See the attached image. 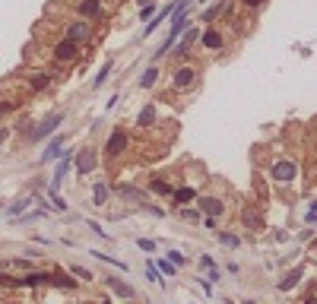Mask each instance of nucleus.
<instances>
[{"label": "nucleus", "mask_w": 317, "mask_h": 304, "mask_svg": "<svg viewBox=\"0 0 317 304\" xmlns=\"http://www.w3.org/2000/svg\"><path fill=\"white\" fill-rule=\"evenodd\" d=\"M60 124H64V114H60V111H51L45 120H38V127H35V130H29V140H35V143H38V140H48V137H51L54 130H57Z\"/></svg>", "instance_id": "f257e3e1"}, {"label": "nucleus", "mask_w": 317, "mask_h": 304, "mask_svg": "<svg viewBox=\"0 0 317 304\" xmlns=\"http://www.w3.org/2000/svg\"><path fill=\"white\" fill-rule=\"evenodd\" d=\"M269 178L279 181V184H289V181L298 178V165H295L292 159H279V162H273V168H269Z\"/></svg>", "instance_id": "f03ea898"}, {"label": "nucleus", "mask_w": 317, "mask_h": 304, "mask_svg": "<svg viewBox=\"0 0 317 304\" xmlns=\"http://www.w3.org/2000/svg\"><path fill=\"white\" fill-rule=\"evenodd\" d=\"M51 54H54V60H57V64H73V60L79 57V45L70 42V38H60V42H54Z\"/></svg>", "instance_id": "7ed1b4c3"}, {"label": "nucleus", "mask_w": 317, "mask_h": 304, "mask_svg": "<svg viewBox=\"0 0 317 304\" xmlns=\"http://www.w3.org/2000/svg\"><path fill=\"white\" fill-rule=\"evenodd\" d=\"M64 38H70V42H89L92 38V25H89V19H76V23H70L64 29Z\"/></svg>", "instance_id": "20e7f679"}, {"label": "nucleus", "mask_w": 317, "mask_h": 304, "mask_svg": "<svg viewBox=\"0 0 317 304\" xmlns=\"http://www.w3.org/2000/svg\"><path fill=\"white\" fill-rule=\"evenodd\" d=\"M127 146H130V137H127L124 130H114L111 137H108V143H105L108 159H118V155H124V152H127Z\"/></svg>", "instance_id": "39448f33"}, {"label": "nucleus", "mask_w": 317, "mask_h": 304, "mask_svg": "<svg viewBox=\"0 0 317 304\" xmlns=\"http://www.w3.org/2000/svg\"><path fill=\"white\" fill-rule=\"evenodd\" d=\"M96 165H98V155H96L92 146H86V149L76 152V171H79V178H86L89 171H96Z\"/></svg>", "instance_id": "423d86ee"}, {"label": "nucleus", "mask_w": 317, "mask_h": 304, "mask_svg": "<svg viewBox=\"0 0 317 304\" xmlns=\"http://www.w3.org/2000/svg\"><path fill=\"white\" fill-rule=\"evenodd\" d=\"M48 279H51L48 269H29L19 282H23V288H42V285H48Z\"/></svg>", "instance_id": "0eeeda50"}, {"label": "nucleus", "mask_w": 317, "mask_h": 304, "mask_svg": "<svg viewBox=\"0 0 317 304\" xmlns=\"http://www.w3.org/2000/svg\"><path fill=\"white\" fill-rule=\"evenodd\" d=\"M48 285H54V288H64V292H76L79 279H70V273H64V269H54V273H51V279H48Z\"/></svg>", "instance_id": "6e6552de"}, {"label": "nucleus", "mask_w": 317, "mask_h": 304, "mask_svg": "<svg viewBox=\"0 0 317 304\" xmlns=\"http://www.w3.org/2000/svg\"><path fill=\"white\" fill-rule=\"evenodd\" d=\"M197 83V70H194V67H178V70H174V89H191V86Z\"/></svg>", "instance_id": "1a4fd4ad"}, {"label": "nucleus", "mask_w": 317, "mask_h": 304, "mask_svg": "<svg viewBox=\"0 0 317 304\" xmlns=\"http://www.w3.org/2000/svg\"><path fill=\"white\" fill-rule=\"evenodd\" d=\"M200 42H203L206 51H219L222 45H225V38H222L219 29H206V32H200Z\"/></svg>", "instance_id": "9d476101"}, {"label": "nucleus", "mask_w": 317, "mask_h": 304, "mask_svg": "<svg viewBox=\"0 0 317 304\" xmlns=\"http://www.w3.org/2000/svg\"><path fill=\"white\" fill-rule=\"evenodd\" d=\"M200 212H206V215H222L225 212V203L222 200H216V197H200Z\"/></svg>", "instance_id": "9b49d317"}, {"label": "nucleus", "mask_w": 317, "mask_h": 304, "mask_svg": "<svg viewBox=\"0 0 317 304\" xmlns=\"http://www.w3.org/2000/svg\"><path fill=\"white\" fill-rule=\"evenodd\" d=\"M25 83H29L35 92H42V89H48V86H51V73L48 70H35V73L25 76Z\"/></svg>", "instance_id": "f8f14e48"}, {"label": "nucleus", "mask_w": 317, "mask_h": 304, "mask_svg": "<svg viewBox=\"0 0 317 304\" xmlns=\"http://www.w3.org/2000/svg\"><path fill=\"white\" fill-rule=\"evenodd\" d=\"M79 16L83 19H98L102 16V0H79Z\"/></svg>", "instance_id": "ddd939ff"}, {"label": "nucleus", "mask_w": 317, "mask_h": 304, "mask_svg": "<svg viewBox=\"0 0 317 304\" xmlns=\"http://www.w3.org/2000/svg\"><path fill=\"white\" fill-rule=\"evenodd\" d=\"M70 155H73V152H64V159L57 162V168H54V181H51V190H57L60 181L67 178V171H70Z\"/></svg>", "instance_id": "4468645a"}, {"label": "nucleus", "mask_w": 317, "mask_h": 304, "mask_svg": "<svg viewBox=\"0 0 317 304\" xmlns=\"http://www.w3.org/2000/svg\"><path fill=\"white\" fill-rule=\"evenodd\" d=\"M114 193H118V197H127V200H137L140 206H146V193L137 190V187H130V184H118V187H114Z\"/></svg>", "instance_id": "2eb2a0df"}, {"label": "nucleus", "mask_w": 317, "mask_h": 304, "mask_svg": "<svg viewBox=\"0 0 317 304\" xmlns=\"http://www.w3.org/2000/svg\"><path fill=\"white\" fill-rule=\"evenodd\" d=\"M60 149H64V137H54L51 143H48V149L42 152V159H38V162H42V165H48V162H54V159L60 155Z\"/></svg>", "instance_id": "dca6fc26"}, {"label": "nucleus", "mask_w": 317, "mask_h": 304, "mask_svg": "<svg viewBox=\"0 0 317 304\" xmlns=\"http://www.w3.org/2000/svg\"><path fill=\"white\" fill-rule=\"evenodd\" d=\"M178 38H181V45H178L181 51H178V54H187V51L194 48V42H197V38H200V29H197V25H191V32H181Z\"/></svg>", "instance_id": "f3484780"}, {"label": "nucleus", "mask_w": 317, "mask_h": 304, "mask_svg": "<svg viewBox=\"0 0 317 304\" xmlns=\"http://www.w3.org/2000/svg\"><path fill=\"white\" fill-rule=\"evenodd\" d=\"M171 200H174V206H187V203L197 200V190H194V187H178V190L171 193Z\"/></svg>", "instance_id": "a211bd4d"}, {"label": "nucleus", "mask_w": 317, "mask_h": 304, "mask_svg": "<svg viewBox=\"0 0 317 304\" xmlns=\"http://www.w3.org/2000/svg\"><path fill=\"white\" fill-rule=\"evenodd\" d=\"M108 288H111V292H114V295H118V298H133V295H137V292H133V288H130V285H127V282H121V279H114V276H111V279H108Z\"/></svg>", "instance_id": "6ab92c4d"}, {"label": "nucleus", "mask_w": 317, "mask_h": 304, "mask_svg": "<svg viewBox=\"0 0 317 304\" xmlns=\"http://www.w3.org/2000/svg\"><path fill=\"white\" fill-rule=\"evenodd\" d=\"M241 222H247L254 232H264V219H260V212H254V209H241Z\"/></svg>", "instance_id": "aec40b11"}, {"label": "nucleus", "mask_w": 317, "mask_h": 304, "mask_svg": "<svg viewBox=\"0 0 317 304\" xmlns=\"http://www.w3.org/2000/svg\"><path fill=\"white\" fill-rule=\"evenodd\" d=\"M108 197H111V187H108V184H96V190H92L96 206H108Z\"/></svg>", "instance_id": "412c9836"}, {"label": "nucleus", "mask_w": 317, "mask_h": 304, "mask_svg": "<svg viewBox=\"0 0 317 304\" xmlns=\"http://www.w3.org/2000/svg\"><path fill=\"white\" fill-rule=\"evenodd\" d=\"M137 124H140V127H152V124H156V105H146L143 111H140Z\"/></svg>", "instance_id": "4be33fe9"}, {"label": "nucleus", "mask_w": 317, "mask_h": 304, "mask_svg": "<svg viewBox=\"0 0 317 304\" xmlns=\"http://www.w3.org/2000/svg\"><path fill=\"white\" fill-rule=\"evenodd\" d=\"M301 276H305V269H301V266H295V269H292V273H289V276H286V279H282V282H279V292H289V288H292V285H295V282H298V279H301Z\"/></svg>", "instance_id": "5701e85b"}, {"label": "nucleus", "mask_w": 317, "mask_h": 304, "mask_svg": "<svg viewBox=\"0 0 317 304\" xmlns=\"http://www.w3.org/2000/svg\"><path fill=\"white\" fill-rule=\"evenodd\" d=\"M152 193H162V197H171V193H174V187L171 184H168V181H162V178H152Z\"/></svg>", "instance_id": "b1692460"}, {"label": "nucleus", "mask_w": 317, "mask_h": 304, "mask_svg": "<svg viewBox=\"0 0 317 304\" xmlns=\"http://www.w3.org/2000/svg\"><path fill=\"white\" fill-rule=\"evenodd\" d=\"M156 79H159V67L152 64L149 70L143 73V79H140V89H149V86H156Z\"/></svg>", "instance_id": "393cba45"}, {"label": "nucleus", "mask_w": 317, "mask_h": 304, "mask_svg": "<svg viewBox=\"0 0 317 304\" xmlns=\"http://www.w3.org/2000/svg\"><path fill=\"white\" fill-rule=\"evenodd\" d=\"M0 288H23V282H19L16 276H10V273L0 269Z\"/></svg>", "instance_id": "a878e982"}, {"label": "nucleus", "mask_w": 317, "mask_h": 304, "mask_svg": "<svg viewBox=\"0 0 317 304\" xmlns=\"http://www.w3.org/2000/svg\"><path fill=\"white\" fill-rule=\"evenodd\" d=\"M174 209H178V215L184 222H200V212H197V209H191V206H174Z\"/></svg>", "instance_id": "bb28decb"}, {"label": "nucleus", "mask_w": 317, "mask_h": 304, "mask_svg": "<svg viewBox=\"0 0 317 304\" xmlns=\"http://www.w3.org/2000/svg\"><path fill=\"white\" fill-rule=\"evenodd\" d=\"M25 206H29V200H16L10 209H6V215H10V219H19V215L25 212Z\"/></svg>", "instance_id": "cd10ccee"}, {"label": "nucleus", "mask_w": 317, "mask_h": 304, "mask_svg": "<svg viewBox=\"0 0 317 304\" xmlns=\"http://www.w3.org/2000/svg\"><path fill=\"white\" fill-rule=\"evenodd\" d=\"M19 108V101L16 98H0V117H6V114H13Z\"/></svg>", "instance_id": "c85d7f7f"}, {"label": "nucleus", "mask_w": 317, "mask_h": 304, "mask_svg": "<svg viewBox=\"0 0 317 304\" xmlns=\"http://www.w3.org/2000/svg\"><path fill=\"white\" fill-rule=\"evenodd\" d=\"M222 10H225V3H216V6H206V10H203V23H213V19L219 16Z\"/></svg>", "instance_id": "c756f323"}, {"label": "nucleus", "mask_w": 317, "mask_h": 304, "mask_svg": "<svg viewBox=\"0 0 317 304\" xmlns=\"http://www.w3.org/2000/svg\"><path fill=\"white\" fill-rule=\"evenodd\" d=\"M70 273L76 276V279H83V282H92L96 276H92V269H86V266H70Z\"/></svg>", "instance_id": "7c9ffc66"}, {"label": "nucleus", "mask_w": 317, "mask_h": 304, "mask_svg": "<svg viewBox=\"0 0 317 304\" xmlns=\"http://www.w3.org/2000/svg\"><path fill=\"white\" fill-rule=\"evenodd\" d=\"M219 241L225 247H241V238H238V234H228V232H219Z\"/></svg>", "instance_id": "2f4dec72"}, {"label": "nucleus", "mask_w": 317, "mask_h": 304, "mask_svg": "<svg viewBox=\"0 0 317 304\" xmlns=\"http://www.w3.org/2000/svg\"><path fill=\"white\" fill-rule=\"evenodd\" d=\"M159 273L162 276H174V273H178V266H174L171 260H159Z\"/></svg>", "instance_id": "473e14b6"}, {"label": "nucleus", "mask_w": 317, "mask_h": 304, "mask_svg": "<svg viewBox=\"0 0 317 304\" xmlns=\"http://www.w3.org/2000/svg\"><path fill=\"white\" fill-rule=\"evenodd\" d=\"M108 73H111V60H108V64L102 67V70H98V76H96V86H102L105 79H108Z\"/></svg>", "instance_id": "72a5a7b5"}, {"label": "nucleus", "mask_w": 317, "mask_h": 304, "mask_svg": "<svg viewBox=\"0 0 317 304\" xmlns=\"http://www.w3.org/2000/svg\"><path fill=\"white\" fill-rule=\"evenodd\" d=\"M152 13H156V3H143V10H140V19L146 23V19H149Z\"/></svg>", "instance_id": "f704fd0d"}, {"label": "nucleus", "mask_w": 317, "mask_h": 304, "mask_svg": "<svg viewBox=\"0 0 317 304\" xmlns=\"http://www.w3.org/2000/svg\"><path fill=\"white\" fill-rule=\"evenodd\" d=\"M6 266H13V269H32V263L29 260H10Z\"/></svg>", "instance_id": "c9c22d12"}, {"label": "nucleus", "mask_w": 317, "mask_h": 304, "mask_svg": "<svg viewBox=\"0 0 317 304\" xmlns=\"http://www.w3.org/2000/svg\"><path fill=\"white\" fill-rule=\"evenodd\" d=\"M51 203H54V209H60V212H64V209H67V203L57 197V190H51Z\"/></svg>", "instance_id": "e433bc0d"}, {"label": "nucleus", "mask_w": 317, "mask_h": 304, "mask_svg": "<svg viewBox=\"0 0 317 304\" xmlns=\"http://www.w3.org/2000/svg\"><path fill=\"white\" fill-rule=\"evenodd\" d=\"M137 244H140V247H143V251H149V254H152V251H156V241H149V238H140V241H137Z\"/></svg>", "instance_id": "4c0bfd02"}, {"label": "nucleus", "mask_w": 317, "mask_h": 304, "mask_svg": "<svg viewBox=\"0 0 317 304\" xmlns=\"http://www.w3.org/2000/svg\"><path fill=\"white\" fill-rule=\"evenodd\" d=\"M168 260H171L174 266H181V263H184V254H178V251H168Z\"/></svg>", "instance_id": "58836bf2"}, {"label": "nucleus", "mask_w": 317, "mask_h": 304, "mask_svg": "<svg viewBox=\"0 0 317 304\" xmlns=\"http://www.w3.org/2000/svg\"><path fill=\"white\" fill-rule=\"evenodd\" d=\"M200 266H203V269H213V266H216V260H213L210 254H206V257H200Z\"/></svg>", "instance_id": "ea45409f"}, {"label": "nucleus", "mask_w": 317, "mask_h": 304, "mask_svg": "<svg viewBox=\"0 0 317 304\" xmlns=\"http://www.w3.org/2000/svg\"><path fill=\"white\" fill-rule=\"evenodd\" d=\"M241 3H244V6H247V10H257V6H264V3H267V0H241Z\"/></svg>", "instance_id": "a19ab883"}, {"label": "nucleus", "mask_w": 317, "mask_h": 304, "mask_svg": "<svg viewBox=\"0 0 317 304\" xmlns=\"http://www.w3.org/2000/svg\"><path fill=\"white\" fill-rule=\"evenodd\" d=\"M146 276H149V279H152V282H162V279H159V276H162V273H159V269H156V266H149V273H146Z\"/></svg>", "instance_id": "79ce46f5"}, {"label": "nucleus", "mask_w": 317, "mask_h": 304, "mask_svg": "<svg viewBox=\"0 0 317 304\" xmlns=\"http://www.w3.org/2000/svg\"><path fill=\"white\" fill-rule=\"evenodd\" d=\"M89 228H92V232H96V234H102V238H105V228L98 225V222H89Z\"/></svg>", "instance_id": "37998d69"}, {"label": "nucleus", "mask_w": 317, "mask_h": 304, "mask_svg": "<svg viewBox=\"0 0 317 304\" xmlns=\"http://www.w3.org/2000/svg\"><path fill=\"white\" fill-rule=\"evenodd\" d=\"M6 137H10V127H0V146L6 143Z\"/></svg>", "instance_id": "c03bdc74"}, {"label": "nucleus", "mask_w": 317, "mask_h": 304, "mask_svg": "<svg viewBox=\"0 0 317 304\" xmlns=\"http://www.w3.org/2000/svg\"><path fill=\"white\" fill-rule=\"evenodd\" d=\"M308 222H317V206H311V212H308Z\"/></svg>", "instance_id": "a18cd8bd"}, {"label": "nucleus", "mask_w": 317, "mask_h": 304, "mask_svg": "<svg viewBox=\"0 0 317 304\" xmlns=\"http://www.w3.org/2000/svg\"><path fill=\"white\" fill-rule=\"evenodd\" d=\"M0 206H3V200H0Z\"/></svg>", "instance_id": "49530a36"}]
</instances>
